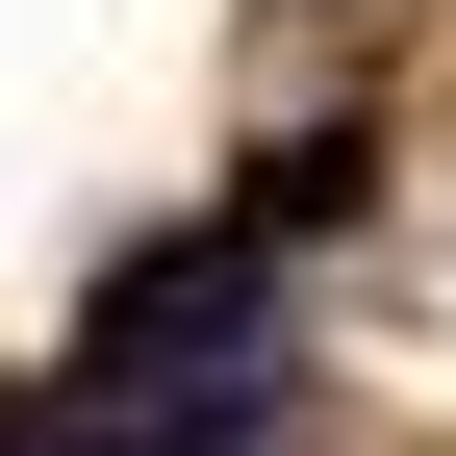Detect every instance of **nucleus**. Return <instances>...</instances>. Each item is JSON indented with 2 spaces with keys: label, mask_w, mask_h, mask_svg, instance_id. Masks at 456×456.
<instances>
[{
  "label": "nucleus",
  "mask_w": 456,
  "mask_h": 456,
  "mask_svg": "<svg viewBox=\"0 0 456 456\" xmlns=\"http://www.w3.org/2000/svg\"><path fill=\"white\" fill-rule=\"evenodd\" d=\"M77 380H102V406H279V355H254V228L127 254V279L77 305Z\"/></svg>",
  "instance_id": "obj_1"
},
{
  "label": "nucleus",
  "mask_w": 456,
  "mask_h": 456,
  "mask_svg": "<svg viewBox=\"0 0 456 456\" xmlns=\"http://www.w3.org/2000/svg\"><path fill=\"white\" fill-rule=\"evenodd\" d=\"M0 456H26V431H0Z\"/></svg>",
  "instance_id": "obj_2"
}]
</instances>
